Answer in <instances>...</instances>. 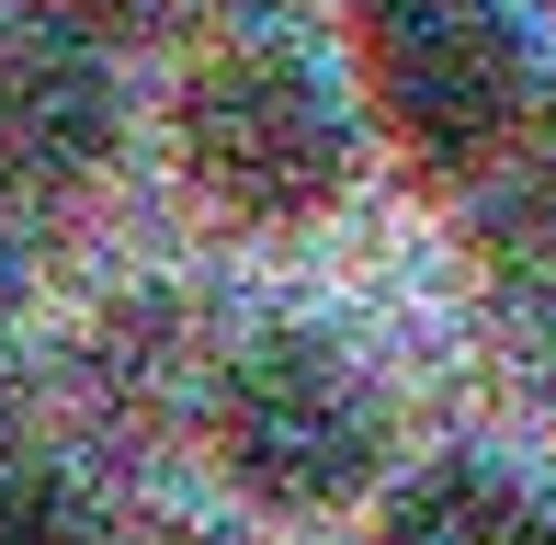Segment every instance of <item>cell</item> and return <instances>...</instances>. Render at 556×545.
Wrapping results in <instances>:
<instances>
[{
    "instance_id": "1",
    "label": "cell",
    "mask_w": 556,
    "mask_h": 545,
    "mask_svg": "<svg viewBox=\"0 0 556 545\" xmlns=\"http://www.w3.org/2000/svg\"><path fill=\"white\" fill-rule=\"evenodd\" d=\"M193 455L250 523H352L397 478V386L330 318H250L193 376Z\"/></svg>"
},
{
    "instance_id": "2",
    "label": "cell",
    "mask_w": 556,
    "mask_h": 545,
    "mask_svg": "<svg viewBox=\"0 0 556 545\" xmlns=\"http://www.w3.org/2000/svg\"><path fill=\"white\" fill-rule=\"evenodd\" d=\"M170 182L193 193V216H216L227 239H307L364 193V103L318 46L273 35V23H227L170 68L160 103Z\"/></svg>"
},
{
    "instance_id": "3",
    "label": "cell",
    "mask_w": 556,
    "mask_h": 545,
    "mask_svg": "<svg viewBox=\"0 0 556 545\" xmlns=\"http://www.w3.org/2000/svg\"><path fill=\"white\" fill-rule=\"evenodd\" d=\"M341 46L364 137L443 193L500 182L545 126V46L522 0H341Z\"/></svg>"
},
{
    "instance_id": "4",
    "label": "cell",
    "mask_w": 556,
    "mask_h": 545,
    "mask_svg": "<svg viewBox=\"0 0 556 545\" xmlns=\"http://www.w3.org/2000/svg\"><path fill=\"white\" fill-rule=\"evenodd\" d=\"M125 160V58L46 12H0V205H91Z\"/></svg>"
},
{
    "instance_id": "5",
    "label": "cell",
    "mask_w": 556,
    "mask_h": 545,
    "mask_svg": "<svg viewBox=\"0 0 556 545\" xmlns=\"http://www.w3.org/2000/svg\"><path fill=\"white\" fill-rule=\"evenodd\" d=\"M364 545H556V489L511 455L454 443V455H420L387 478Z\"/></svg>"
},
{
    "instance_id": "6",
    "label": "cell",
    "mask_w": 556,
    "mask_h": 545,
    "mask_svg": "<svg viewBox=\"0 0 556 545\" xmlns=\"http://www.w3.org/2000/svg\"><path fill=\"white\" fill-rule=\"evenodd\" d=\"M477 205H489V262L511 272L522 295H556V137L534 126L500 182H477Z\"/></svg>"
},
{
    "instance_id": "7",
    "label": "cell",
    "mask_w": 556,
    "mask_h": 545,
    "mask_svg": "<svg viewBox=\"0 0 556 545\" xmlns=\"http://www.w3.org/2000/svg\"><path fill=\"white\" fill-rule=\"evenodd\" d=\"M0 545H114L91 489L68 478L46 443H12L0 432Z\"/></svg>"
},
{
    "instance_id": "8",
    "label": "cell",
    "mask_w": 556,
    "mask_h": 545,
    "mask_svg": "<svg viewBox=\"0 0 556 545\" xmlns=\"http://www.w3.org/2000/svg\"><path fill=\"white\" fill-rule=\"evenodd\" d=\"M23 12H46V23H68V35H137V23H160V12H182V0H23Z\"/></svg>"
},
{
    "instance_id": "9",
    "label": "cell",
    "mask_w": 556,
    "mask_h": 545,
    "mask_svg": "<svg viewBox=\"0 0 556 545\" xmlns=\"http://www.w3.org/2000/svg\"><path fill=\"white\" fill-rule=\"evenodd\" d=\"M12 307H23V262H12V239H0V341H12Z\"/></svg>"
},
{
    "instance_id": "10",
    "label": "cell",
    "mask_w": 556,
    "mask_h": 545,
    "mask_svg": "<svg viewBox=\"0 0 556 545\" xmlns=\"http://www.w3.org/2000/svg\"><path fill=\"white\" fill-rule=\"evenodd\" d=\"M148 545H227V534H193V523H148Z\"/></svg>"
}]
</instances>
